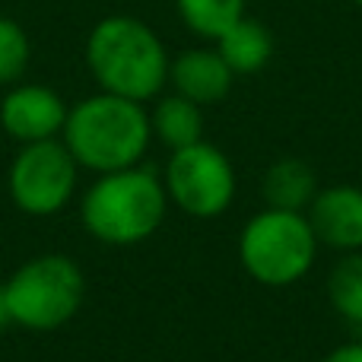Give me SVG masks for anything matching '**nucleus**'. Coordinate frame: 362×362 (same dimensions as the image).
<instances>
[{"mask_svg":"<svg viewBox=\"0 0 362 362\" xmlns=\"http://www.w3.org/2000/svg\"><path fill=\"white\" fill-rule=\"evenodd\" d=\"M169 206L163 175L140 163L95 175L80 197V223L95 242L131 248L163 229Z\"/></svg>","mask_w":362,"mask_h":362,"instance_id":"f03ea898","label":"nucleus"},{"mask_svg":"<svg viewBox=\"0 0 362 362\" xmlns=\"http://www.w3.org/2000/svg\"><path fill=\"white\" fill-rule=\"evenodd\" d=\"M232 83L235 74L216 48H187L169 64V86L204 108L223 102L232 93Z\"/></svg>","mask_w":362,"mask_h":362,"instance_id":"9d476101","label":"nucleus"},{"mask_svg":"<svg viewBox=\"0 0 362 362\" xmlns=\"http://www.w3.org/2000/svg\"><path fill=\"white\" fill-rule=\"evenodd\" d=\"M4 327H13V325H10V312H6V299H4V283H0V331Z\"/></svg>","mask_w":362,"mask_h":362,"instance_id":"a211bd4d","label":"nucleus"},{"mask_svg":"<svg viewBox=\"0 0 362 362\" xmlns=\"http://www.w3.org/2000/svg\"><path fill=\"white\" fill-rule=\"evenodd\" d=\"M153 140L172 150H185L191 144L204 140V105L185 99V95H159V102L150 108Z\"/></svg>","mask_w":362,"mask_h":362,"instance_id":"ddd939ff","label":"nucleus"},{"mask_svg":"<svg viewBox=\"0 0 362 362\" xmlns=\"http://www.w3.org/2000/svg\"><path fill=\"white\" fill-rule=\"evenodd\" d=\"M216 51L235 76H251L261 74L274 57V35L270 29L255 16H242L229 32L216 38Z\"/></svg>","mask_w":362,"mask_h":362,"instance_id":"9b49d317","label":"nucleus"},{"mask_svg":"<svg viewBox=\"0 0 362 362\" xmlns=\"http://www.w3.org/2000/svg\"><path fill=\"white\" fill-rule=\"evenodd\" d=\"M169 51L163 38L137 16H105L89 29L86 67L102 93L153 102L169 86Z\"/></svg>","mask_w":362,"mask_h":362,"instance_id":"7ed1b4c3","label":"nucleus"},{"mask_svg":"<svg viewBox=\"0 0 362 362\" xmlns=\"http://www.w3.org/2000/svg\"><path fill=\"white\" fill-rule=\"evenodd\" d=\"M264 204L276 206V210H293L305 213L312 206L315 194L321 191L318 175L305 159L283 156L264 172Z\"/></svg>","mask_w":362,"mask_h":362,"instance_id":"f8f14e48","label":"nucleus"},{"mask_svg":"<svg viewBox=\"0 0 362 362\" xmlns=\"http://www.w3.org/2000/svg\"><path fill=\"white\" fill-rule=\"evenodd\" d=\"M61 140L83 172L105 175L131 169L144 163L153 144L150 108L99 89L70 105Z\"/></svg>","mask_w":362,"mask_h":362,"instance_id":"f257e3e1","label":"nucleus"},{"mask_svg":"<svg viewBox=\"0 0 362 362\" xmlns=\"http://www.w3.org/2000/svg\"><path fill=\"white\" fill-rule=\"evenodd\" d=\"M169 204L191 219H219L229 213L238 194V175L232 159L210 140L172 150L163 169Z\"/></svg>","mask_w":362,"mask_h":362,"instance_id":"0eeeda50","label":"nucleus"},{"mask_svg":"<svg viewBox=\"0 0 362 362\" xmlns=\"http://www.w3.org/2000/svg\"><path fill=\"white\" fill-rule=\"evenodd\" d=\"M353 4H356V6H362V0H353Z\"/></svg>","mask_w":362,"mask_h":362,"instance_id":"6ab92c4d","label":"nucleus"},{"mask_svg":"<svg viewBox=\"0 0 362 362\" xmlns=\"http://www.w3.org/2000/svg\"><path fill=\"white\" fill-rule=\"evenodd\" d=\"M318 251V235L305 213L264 206L238 232V264L251 280L270 289L305 280Z\"/></svg>","mask_w":362,"mask_h":362,"instance_id":"39448f33","label":"nucleus"},{"mask_svg":"<svg viewBox=\"0 0 362 362\" xmlns=\"http://www.w3.org/2000/svg\"><path fill=\"white\" fill-rule=\"evenodd\" d=\"M321 362H362V337L334 346L331 353H325V356H321Z\"/></svg>","mask_w":362,"mask_h":362,"instance_id":"f3484780","label":"nucleus"},{"mask_svg":"<svg viewBox=\"0 0 362 362\" xmlns=\"http://www.w3.org/2000/svg\"><path fill=\"white\" fill-rule=\"evenodd\" d=\"M178 16L194 35L216 42L223 32H229L245 13V0H175Z\"/></svg>","mask_w":362,"mask_h":362,"instance_id":"2eb2a0df","label":"nucleus"},{"mask_svg":"<svg viewBox=\"0 0 362 362\" xmlns=\"http://www.w3.org/2000/svg\"><path fill=\"white\" fill-rule=\"evenodd\" d=\"M32 64V38L13 16H0V86L23 83Z\"/></svg>","mask_w":362,"mask_h":362,"instance_id":"dca6fc26","label":"nucleus"},{"mask_svg":"<svg viewBox=\"0 0 362 362\" xmlns=\"http://www.w3.org/2000/svg\"><path fill=\"white\" fill-rule=\"evenodd\" d=\"M327 302L346 325L362 331V251L337 257L327 274Z\"/></svg>","mask_w":362,"mask_h":362,"instance_id":"4468645a","label":"nucleus"},{"mask_svg":"<svg viewBox=\"0 0 362 362\" xmlns=\"http://www.w3.org/2000/svg\"><path fill=\"white\" fill-rule=\"evenodd\" d=\"M10 325L23 331H57L80 315L86 302V274L70 255L48 251L23 261L4 280Z\"/></svg>","mask_w":362,"mask_h":362,"instance_id":"20e7f679","label":"nucleus"},{"mask_svg":"<svg viewBox=\"0 0 362 362\" xmlns=\"http://www.w3.org/2000/svg\"><path fill=\"white\" fill-rule=\"evenodd\" d=\"M321 248L337 255L362 251V187L359 185H331L315 194L305 210Z\"/></svg>","mask_w":362,"mask_h":362,"instance_id":"1a4fd4ad","label":"nucleus"},{"mask_svg":"<svg viewBox=\"0 0 362 362\" xmlns=\"http://www.w3.org/2000/svg\"><path fill=\"white\" fill-rule=\"evenodd\" d=\"M67 112L70 105L57 89L45 83H16L0 99V127L19 146L57 140L67 124Z\"/></svg>","mask_w":362,"mask_h":362,"instance_id":"6e6552de","label":"nucleus"},{"mask_svg":"<svg viewBox=\"0 0 362 362\" xmlns=\"http://www.w3.org/2000/svg\"><path fill=\"white\" fill-rule=\"evenodd\" d=\"M80 172L83 169L61 137L23 144L6 169V194L19 213L32 219H48L74 204Z\"/></svg>","mask_w":362,"mask_h":362,"instance_id":"423d86ee","label":"nucleus"}]
</instances>
